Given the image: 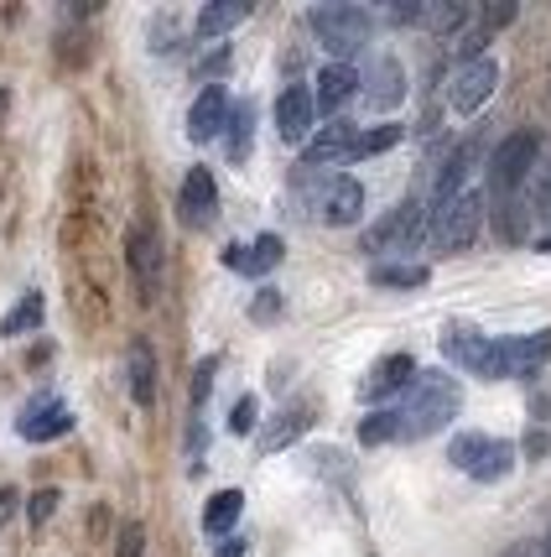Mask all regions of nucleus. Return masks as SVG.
I'll list each match as a JSON object with an SVG mask.
<instances>
[{
  "label": "nucleus",
  "instance_id": "1",
  "mask_svg": "<svg viewBox=\"0 0 551 557\" xmlns=\"http://www.w3.org/2000/svg\"><path fill=\"white\" fill-rule=\"evenodd\" d=\"M458 407H463V391H458L453 375H442V370L416 375V386L406 391V401L396 407V412H401V437L416 443V437L442 433V428L458 417Z\"/></svg>",
  "mask_w": 551,
  "mask_h": 557
},
{
  "label": "nucleus",
  "instance_id": "2",
  "mask_svg": "<svg viewBox=\"0 0 551 557\" xmlns=\"http://www.w3.org/2000/svg\"><path fill=\"white\" fill-rule=\"evenodd\" d=\"M448 463H453L458 474L479 480V485H494V480H504L515 469V443L489 437V433H458L448 443Z\"/></svg>",
  "mask_w": 551,
  "mask_h": 557
},
{
  "label": "nucleus",
  "instance_id": "3",
  "mask_svg": "<svg viewBox=\"0 0 551 557\" xmlns=\"http://www.w3.org/2000/svg\"><path fill=\"white\" fill-rule=\"evenodd\" d=\"M312 32H317V42L334 52L338 63L343 58H354V52L370 42V32H375V16L364 11V5H312Z\"/></svg>",
  "mask_w": 551,
  "mask_h": 557
},
{
  "label": "nucleus",
  "instance_id": "4",
  "mask_svg": "<svg viewBox=\"0 0 551 557\" xmlns=\"http://www.w3.org/2000/svg\"><path fill=\"white\" fill-rule=\"evenodd\" d=\"M484 230V194H458L431 209V245L442 256H463Z\"/></svg>",
  "mask_w": 551,
  "mask_h": 557
},
{
  "label": "nucleus",
  "instance_id": "5",
  "mask_svg": "<svg viewBox=\"0 0 551 557\" xmlns=\"http://www.w3.org/2000/svg\"><path fill=\"white\" fill-rule=\"evenodd\" d=\"M536 157H541V136H536V131L504 136V141L494 146V157H489V188L500 198H510L515 188H526V177L536 172Z\"/></svg>",
  "mask_w": 551,
  "mask_h": 557
},
{
  "label": "nucleus",
  "instance_id": "6",
  "mask_svg": "<svg viewBox=\"0 0 551 557\" xmlns=\"http://www.w3.org/2000/svg\"><path fill=\"white\" fill-rule=\"evenodd\" d=\"M551 360V329L536 334H515V339H494V360H489V381H526Z\"/></svg>",
  "mask_w": 551,
  "mask_h": 557
},
{
  "label": "nucleus",
  "instance_id": "7",
  "mask_svg": "<svg viewBox=\"0 0 551 557\" xmlns=\"http://www.w3.org/2000/svg\"><path fill=\"white\" fill-rule=\"evenodd\" d=\"M494 89H500V63L484 58V52H474V58L458 63L453 84H448V104H453L458 115H479Z\"/></svg>",
  "mask_w": 551,
  "mask_h": 557
},
{
  "label": "nucleus",
  "instance_id": "8",
  "mask_svg": "<svg viewBox=\"0 0 551 557\" xmlns=\"http://www.w3.org/2000/svg\"><path fill=\"white\" fill-rule=\"evenodd\" d=\"M125 256H130V276H136L141 297L151 302V297L162 292V240H156V230L136 224V230L125 235Z\"/></svg>",
  "mask_w": 551,
  "mask_h": 557
},
{
  "label": "nucleus",
  "instance_id": "9",
  "mask_svg": "<svg viewBox=\"0 0 551 557\" xmlns=\"http://www.w3.org/2000/svg\"><path fill=\"white\" fill-rule=\"evenodd\" d=\"M416 360L411 355H385V360H375V370L360 381V396L364 401H390V396H401V391L416 386Z\"/></svg>",
  "mask_w": 551,
  "mask_h": 557
},
{
  "label": "nucleus",
  "instance_id": "10",
  "mask_svg": "<svg viewBox=\"0 0 551 557\" xmlns=\"http://www.w3.org/2000/svg\"><path fill=\"white\" fill-rule=\"evenodd\" d=\"M73 428V412L68 401H58V396H42V401H32L22 417H16V433L26 443H52V437H63Z\"/></svg>",
  "mask_w": 551,
  "mask_h": 557
},
{
  "label": "nucleus",
  "instance_id": "11",
  "mask_svg": "<svg viewBox=\"0 0 551 557\" xmlns=\"http://www.w3.org/2000/svg\"><path fill=\"white\" fill-rule=\"evenodd\" d=\"M416 235H422V203L406 198L401 209H390V214L364 235V250H401V245H411Z\"/></svg>",
  "mask_w": 551,
  "mask_h": 557
},
{
  "label": "nucleus",
  "instance_id": "12",
  "mask_svg": "<svg viewBox=\"0 0 551 557\" xmlns=\"http://www.w3.org/2000/svg\"><path fill=\"white\" fill-rule=\"evenodd\" d=\"M406 99V69H401V58H375L370 73H364V104L370 110H396Z\"/></svg>",
  "mask_w": 551,
  "mask_h": 557
},
{
  "label": "nucleus",
  "instance_id": "13",
  "mask_svg": "<svg viewBox=\"0 0 551 557\" xmlns=\"http://www.w3.org/2000/svg\"><path fill=\"white\" fill-rule=\"evenodd\" d=\"M312 115H317V99L302 89V84H291L287 95L276 99V136L281 141H312Z\"/></svg>",
  "mask_w": 551,
  "mask_h": 557
},
{
  "label": "nucleus",
  "instance_id": "14",
  "mask_svg": "<svg viewBox=\"0 0 551 557\" xmlns=\"http://www.w3.org/2000/svg\"><path fill=\"white\" fill-rule=\"evenodd\" d=\"M442 355L453 364H463L468 375L489 381V360H494V339H484L479 329H448L442 334Z\"/></svg>",
  "mask_w": 551,
  "mask_h": 557
},
{
  "label": "nucleus",
  "instance_id": "15",
  "mask_svg": "<svg viewBox=\"0 0 551 557\" xmlns=\"http://www.w3.org/2000/svg\"><path fill=\"white\" fill-rule=\"evenodd\" d=\"M317 214H323V224H334V230H343V224H360V214H364V183H360V177H334V183L323 188Z\"/></svg>",
  "mask_w": 551,
  "mask_h": 557
},
{
  "label": "nucleus",
  "instance_id": "16",
  "mask_svg": "<svg viewBox=\"0 0 551 557\" xmlns=\"http://www.w3.org/2000/svg\"><path fill=\"white\" fill-rule=\"evenodd\" d=\"M177 209H183V219H188L192 230H203V224H209V219L218 214L214 172H209V168H192L188 177H183V194H177Z\"/></svg>",
  "mask_w": 551,
  "mask_h": 557
},
{
  "label": "nucleus",
  "instance_id": "17",
  "mask_svg": "<svg viewBox=\"0 0 551 557\" xmlns=\"http://www.w3.org/2000/svg\"><path fill=\"white\" fill-rule=\"evenodd\" d=\"M312 428V401H291L287 412H276L271 422L261 428V437H255V448L261 454H281V448H291L297 437Z\"/></svg>",
  "mask_w": 551,
  "mask_h": 557
},
{
  "label": "nucleus",
  "instance_id": "18",
  "mask_svg": "<svg viewBox=\"0 0 551 557\" xmlns=\"http://www.w3.org/2000/svg\"><path fill=\"white\" fill-rule=\"evenodd\" d=\"M224 125H229V95H224V84H209L188 110V136L192 141H214Z\"/></svg>",
  "mask_w": 551,
  "mask_h": 557
},
{
  "label": "nucleus",
  "instance_id": "19",
  "mask_svg": "<svg viewBox=\"0 0 551 557\" xmlns=\"http://www.w3.org/2000/svg\"><path fill=\"white\" fill-rule=\"evenodd\" d=\"M354 141H360V131L349 121H334L323 125L317 136L308 141V151H302V162L308 168H328V162H343V157H354Z\"/></svg>",
  "mask_w": 551,
  "mask_h": 557
},
{
  "label": "nucleus",
  "instance_id": "20",
  "mask_svg": "<svg viewBox=\"0 0 551 557\" xmlns=\"http://www.w3.org/2000/svg\"><path fill=\"white\" fill-rule=\"evenodd\" d=\"M224 267L240 271V276H265V271L281 267V235H261L255 245H229L224 250Z\"/></svg>",
  "mask_w": 551,
  "mask_h": 557
},
{
  "label": "nucleus",
  "instance_id": "21",
  "mask_svg": "<svg viewBox=\"0 0 551 557\" xmlns=\"http://www.w3.org/2000/svg\"><path fill=\"white\" fill-rule=\"evenodd\" d=\"M360 73L349 69V63H328V69L317 73V110H323V115H338V110H343V104H349V99L360 95Z\"/></svg>",
  "mask_w": 551,
  "mask_h": 557
},
{
  "label": "nucleus",
  "instance_id": "22",
  "mask_svg": "<svg viewBox=\"0 0 551 557\" xmlns=\"http://www.w3.org/2000/svg\"><path fill=\"white\" fill-rule=\"evenodd\" d=\"M125 375H130V396H136V407H151V401H156V355H151V344L146 339L130 344V355H125Z\"/></svg>",
  "mask_w": 551,
  "mask_h": 557
},
{
  "label": "nucleus",
  "instance_id": "23",
  "mask_svg": "<svg viewBox=\"0 0 551 557\" xmlns=\"http://www.w3.org/2000/svg\"><path fill=\"white\" fill-rule=\"evenodd\" d=\"M245 16H250V5H245V0H214V5H203V11H198L192 32H198L203 42H214V37H224V32H235Z\"/></svg>",
  "mask_w": 551,
  "mask_h": 557
},
{
  "label": "nucleus",
  "instance_id": "24",
  "mask_svg": "<svg viewBox=\"0 0 551 557\" xmlns=\"http://www.w3.org/2000/svg\"><path fill=\"white\" fill-rule=\"evenodd\" d=\"M240 516H245V495H240V490H218L214 500L203 506V532H209V536H229L235 527H240Z\"/></svg>",
  "mask_w": 551,
  "mask_h": 557
},
{
  "label": "nucleus",
  "instance_id": "25",
  "mask_svg": "<svg viewBox=\"0 0 551 557\" xmlns=\"http://www.w3.org/2000/svg\"><path fill=\"white\" fill-rule=\"evenodd\" d=\"M42 313H48L42 292H26L22 302L0 318V334H5V339H26V334H37V329H42Z\"/></svg>",
  "mask_w": 551,
  "mask_h": 557
},
{
  "label": "nucleus",
  "instance_id": "26",
  "mask_svg": "<svg viewBox=\"0 0 551 557\" xmlns=\"http://www.w3.org/2000/svg\"><path fill=\"white\" fill-rule=\"evenodd\" d=\"M474 157H479V146L474 141H463L448 157V168H442V177H437V194H431V203H448V198L463 194V177H468V168H474Z\"/></svg>",
  "mask_w": 551,
  "mask_h": 557
},
{
  "label": "nucleus",
  "instance_id": "27",
  "mask_svg": "<svg viewBox=\"0 0 551 557\" xmlns=\"http://www.w3.org/2000/svg\"><path fill=\"white\" fill-rule=\"evenodd\" d=\"M396 437H401V412H396V407H380V412H370L360 422L364 448H380V443H396Z\"/></svg>",
  "mask_w": 551,
  "mask_h": 557
},
{
  "label": "nucleus",
  "instance_id": "28",
  "mask_svg": "<svg viewBox=\"0 0 551 557\" xmlns=\"http://www.w3.org/2000/svg\"><path fill=\"white\" fill-rule=\"evenodd\" d=\"M250 121H255V104L240 99L235 110H229V157L245 162V151H250Z\"/></svg>",
  "mask_w": 551,
  "mask_h": 557
},
{
  "label": "nucleus",
  "instance_id": "29",
  "mask_svg": "<svg viewBox=\"0 0 551 557\" xmlns=\"http://www.w3.org/2000/svg\"><path fill=\"white\" fill-rule=\"evenodd\" d=\"M427 267H375L370 271V282L375 287H427Z\"/></svg>",
  "mask_w": 551,
  "mask_h": 557
},
{
  "label": "nucleus",
  "instance_id": "30",
  "mask_svg": "<svg viewBox=\"0 0 551 557\" xmlns=\"http://www.w3.org/2000/svg\"><path fill=\"white\" fill-rule=\"evenodd\" d=\"M396 141H401V125H375V131H364L360 141H354V157H380Z\"/></svg>",
  "mask_w": 551,
  "mask_h": 557
},
{
  "label": "nucleus",
  "instance_id": "31",
  "mask_svg": "<svg viewBox=\"0 0 551 557\" xmlns=\"http://www.w3.org/2000/svg\"><path fill=\"white\" fill-rule=\"evenodd\" d=\"M214 370H218L214 355H209V360H198V370H192V386H188L192 407H203V401H209V391H214Z\"/></svg>",
  "mask_w": 551,
  "mask_h": 557
},
{
  "label": "nucleus",
  "instance_id": "32",
  "mask_svg": "<svg viewBox=\"0 0 551 557\" xmlns=\"http://www.w3.org/2000/svg\"><path fill=\"white\" fill-rule=\"evenodd\" d=\"M115 557H146V527H141V521H125V527H121Z\"/></svg>",
  "mask_w": 551,
  "mask_h": 557
},
{
  "label": "nucleus",
  "instance_id": "33",
  "mask_svg": "<svg viewBox=\"0 0 551 557\" xmlns=\"http://www.w3.org/2000/svg\"><path fill=\"white\" fill-rule=\"evenodd\" d=\"M463 16H468V5H427V16H422V22H427L431 32H453Z\"/></svg>",
  "mask_w": 551,
  "mask_h": 557
},
{
  "label": "nucleus",
  "instance_id": "34",
  "mask_svg": "<svg viewBox=\"0 0 551 557\" xmlns=\"http://www.w3.org/2000/svg\"><path fill=\"white\" fill-rule=\"evenodd\" d=\"M250 318H255V323H271V318H281V292H276V287H261V292H255V302H250Z\"/></svg>",
  "mask_w": 551,
  "mask_h": 557
},
{
  "label": "nucleus",
  "instance_id": "35",
  "mask_svg": "<svg viewBox=\"0 0 551 557\" xmlns=\"http://www.w3.org/2000/svg\"><path fill=\"white\" fill-rule=\"evenodd\" d=\"M250 428H255V396H240V401H235V412H229V433L245 437Z\"/></svg>",
  "mask_w": 551,
  "mask_h": 557
},
{
  "label": "nucleus",
  "instance_id": "36",
  "mask_svg": "<svg viewBox=\"0 0 551 557\" xmlns=\"http://www.w3.org/2000/svg\"><path fill=\"white\" fill-rule=\"evenodd\" d=\"M427 16V5H416V0H406V5H385V22L390 26H411Z\"/></svg>",
  "mask_w": 551,
  "mask_h": 557
},
{
  "label": "nucleus",
  "instance_id": "37",
  "mask_svg": "<svg viewBox=\"0 0 551 557\" xmlns=\"http://www.w3.org/2000/svg\"><path fill=\"white\" fill-rule=\"evenodd\" d=\"M52 510H58V490H37V495H32V521L42 527Z\"/></svg>",
  "mask_w": 551,
  "mask_h": 557
},
{
  "label": "nucleus",
  "instance_id": "38",
  "mask_svg": "<svg viewBox=\"0 0 551 557\" xmlns=\"http://www.w3.org/2000/svg\"><path fill=\"white\" fill-rule=\"evenodd\" d=\"M16 500H22V495H16V490H0V527H5V521H11V516H16Z\"/></svg>",
  "mask_w": 551,
  "mask_h": 557
},
{
  "label": "nucleus",
  "instance_id": "39",
  "mask_svg": "<svg viewBox=\"0 0 551 557\" xmlns=\"http://www.w3.org/2000/svg\"><path fill=\"white\" fill-rule=\"evenodd\" d=\"M224 63H229V48H218L214 58H209V63H203L198 73H203V78H214V73H224Z\"/></svg>",
  "mask_w": 551,
  "mask_h": 557
},
{
  "label": "nucleus",
  "instance_id": "40",
  "mask_svg": "<svg viewBox=\"0 0 551 557\" xmlns=\"http://www.w3.org/2000/svg\"><path fill=\"white\" fill-rule=\"evenodd\" d=\"M218 557H245V542H240V536H229V542L218 547Z\"/></svg>",
  "mask_w": 551,
  "mask_h": 557
},
{
  "label": "nucleus",
  "instance_id": "41",
  "mask_svg": "<svg viewBox=\"0 0 551 557\" xmlns=\"http://www.w3.org/2000/svg\"><path fill=\"white\" fill-rule=\"evenodd\" d=\"M5 110H11V89H0V125H5Z\"/></svg>",
  "mask_w": 551,
  "mask_h": 557
},
{
  "label": "nucleus",
  "instance_id": "42",
  "mask_svg": "<svg viewBox=\"0 0 551 557\" xmlns=\"http://www.w3.org/2000/svg\"><path fill=\"white\" fill-rule=\"evenodd\" d=\"M536 250H541V256H551V235H547V240H541V245H536Z\"/></svg>",
  "mask_w": 551,
  "mask_h": 557
},
{
  "label": "nucleus",
  "instance_id": "43",
  "mask_svg": "<svg viewBox=\"0 0 551 557\" xmlns=\"http://www.w3.org/2000/svg\"><path fill=\"white\" fill-rule=\"evenodd\" d=\"M536 557H551V547H547V553H536Z\"/></svg>",
  "mask_w": 551,
  "mask_h": 557
}]
</instances>
